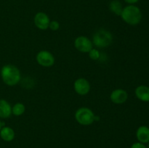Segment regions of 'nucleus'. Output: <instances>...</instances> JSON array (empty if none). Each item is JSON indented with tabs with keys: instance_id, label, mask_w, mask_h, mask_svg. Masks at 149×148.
Returning a JSON list of instances; mask_svg holds the SVG:
<instances>
[{
	"instance_id": "4468645a",
	"label": "nucleus",
	"mask_w": 149,
	"mask_h": 148,
	"mask_svg": "<svg viewBox=\"0 0 149 148\" xmlns=\"http://www.w3.org/2000/svg\"><path fill=\"white\" fill-rule=\"evenodd\" d=\"M109 10L111 12L115 14L116 15L120 16L121 13H122L123 7H122V4L119 0H112L110 3H109Z\"/></svg>"
},
{
	"instance_id": "20e7f679",
	"label": "nucleus",
	"mask_w": 149,
	"mask_h": 148,
	"mask_svg": "<svg viewBox=\"0 0 149 148\" xmlns=\"http://www.w3.org/2000/svg\"><path fill=\"white\" fill-rule=\"evenodd\" d=\"M95 116L91 109L85 107H80L75 113L76 120L82 126H89L94 123Z\"/></svg>"
},
{
	"instance_id": "9b49d317",
	"label": "nucleus",
	"mask_w": 149,
	"mask_h": 148,
	"mask_svg": "<svg viewBox=\"0 0 149 148\" xmlns=\"http://www.w3.org/2000/svg\"><path fill=\"white\" fill-rule=\"evenodd\" d=\"M12 115V107L5 100H0V118H8Z\"/></svg>"
},
{
	"instance_id": "aec40b11",
	"label": "nucleus",
	"mask_w": 149,
	"mask_h": 148,
	"mask_svg": "<svg viewBox=\"0 0 149 148\" xmlns=\"http://www.w3.org/2000/svg\"><path fill=\"white\" fill-rule=\"evenodd\" d=\"M4 123H3V122H1V120H0V130H1V128H2L3 126H4Z\"/></svg>"
},
{
	"instance_id": "f8f14e48",
	"label": "nucleus",
	"mask_w": 149,
	"mask_h": 148,
	"mask_svg": "<svg viewBox=\"0 0 149 148\" xmlns=\"http://www.w3.org/2000/svg\"><path fill=\"white\" fill-rule=\"evenodd\" d=\"M135 95L138 100L143 102H149V87L147 86H138L135 89Z\"/></svg>"
},
{
	"instance_id": "7ed1b4c3",
	"label": "nucleus",
	"mask_w": 149,
	"mask_h": 148,
	"mask_svg": "<svg viewBox=\"0 0 149 148\" xmlns=\"http://www.w3.org/2000/svg\"><path fill=\"white\" fill-rule=\"evenodd\" d=\"M113 41V36L109 30L100 28L94 33L93 44L98 48H106Z\"/></svg>"
},
{
	"instance_id": "423d86ee",
	"label": "nucleus",
	"mask_w": 149,
	"mask_h": 148,
	"mask_svg": "<svg viewBox=\"0 0 149 148\" xmlns=\"http://www.w3.org/2000/svg\"><path fill=\"white\" fill-rule=\"evenodd\" d=\"M93 44L92 41L89 38L84 36H78L74 40V46L76 49L83 53H89V52L93 48Z\"/></svg>"
},
{
	"instance_id": "412c9836",
	"label": "nucleus",
	"mask_w": 149,
	"mask_h": 148,
	"mask_svg": "<svg viewBox=\"0 0 149 148\" xmlns=\"http://www.w3.org/2000/svg\"><path fill=\"white\" fill-rule=\"evenodd\" d=\"M148 148H149V142H148Z\"/></svg>"
},
{
	"instance_id": "dca6fc26",
	"label": "nucleus",
	"mask_w": 149,
	"mask_h": 148,
	"mask_svg": "<svg viewBox=\"0 0 149 148\" xmlns=\"http://www.w3.org/2000/svg\"><path fill=\"white\" fill-rule=\"evenodd\" d=\"M100 54L101 53H100L97 49H93H93L89 52V57H90V59H92L93 60H97V59H100Z\"/></svg>"
},
{
	"instance_id": "f3484780",
	"label": "nucleus",
	"mask_w": 149,
	"mask_h": 148,
	"mask_svg": "<svg viewBox=\"0 0 149 148\" xmlns=\"http://www.w3.org/2000/svg\"><path fill=\"white\" fill-rule=\"evenodd\" d=\"M49 28L52 30H58L60 28V23L56 20H52L49 23Z\"/></svg>"
},
{
	"instance_id": "a211bd4d",
	"label": "nucleus",
	"mask_w": 149,
	"mask_h": 148,
	"mask_svg": "<svg viewBox=\"0 0 149 148\" xmlns=\"http://www.w3.org/2000/svg\"><path fill=\"white\" fill-rule=\"evenodd\" d=\"M130 148H147L146 146L144 144L141 143V142H135L132 145Z\"/></svg>"
},
{
	"instance_id": "ddd939ff",
	"label": "nucleus",
	"mask_w": 149,
	"mask_h": 148,
	"mask_svg": "<svg viewBox=\"0 0 149 148\" xmlns=\"http://www.w3.org/2000/svg\"><path fill=\"white\" fill-rule=\"evenodd\" d=\"M15 131L9 126H3L0 130V137L4 142H11L15 139Z\"/></svg>"
},
{
	"instance_id": "9d476101",
	"label": "nucleus",
	"mask_w": 149,
	"mask_h": 148,
	"mask_svg": "<svg viewBox=\"0 0 149 148\" xmlns=\"http://www.w3.org/2000/svg\"><path fill=\"white\" fill-rule=\"evenodd\" d=\"M136 137L138 142L143 144L149 142V128L146 126H141L137 129Z\"/></svg>"
},
{
	"instance_id": "f03ea898",
	"label": "nucleus",
	"mask_w": 149,
	"mask_h": 148,
	"mask_svg": "<svg viewBox=\"0 0 149 148\" xmlns=\"http://www.w3.org/2000/svg\"><path fill=\"white\" fill-rule=\"evenodd\" d=\"M120 16L125 23L131 26L139 24L142 20L141 10L134 4H129L124 7Z\"/></svg>"
},
{
	"instance_id": "1a4fd4ad",
	"label": "nucleus",
	"mask_w": 149,
	"mask_h": 148,
	"mask_svg": "<svg viewBox=\"0 0 149 148\" xmlns=\"http://www.w3.org/2000/svg\"><path fill=\"white\" fill-rule=\"evenodd\" d=\"M128 94L125 89H117L111 93L110 99L112 102L116 104H121L125 103L127 100Z\"/></svg>"
},
{
	"instance_id": "6e6552de",
	"label": "nucleus",
	"mask_w": 149,
	"mask_h": 148,
	"mask_svg": "<svg viewBox=\"0 0 149 148\" xmlns=\"http://www.w3.org/2000/svg\"><path fill=\"white\" fill-rule=\"evenodd\" d=\"M33 21H34L35 26L38 28L40 30H47L49 28L50 19L46 13L39 12L35 15Z\"/></svg>"
},
{
	"instance_id": "39448f33",
	"label": "nucleus",
	"mask_w": 149,
	"mask_h": 148,
	"mask_svg": "<svg viewBox=\"0 0 149 148\" xmlns=\"http://www.w3.org/2000/svg\"><path fill=\"white\" fill-rule=\"evenodd\" d=\"M36 61L38 64L43 67H51L55 63V57L49 51L41 50L36 55Z\"/></svg>"
},
{
	"instance_id": "0eeeda50",
	"label": "nucleus",
	"mask_w": 149,
	"mask_h": 148,
	"mask_svg": "<svg viewBox=\"0 0 149 148\" xmlns=\"http://www.w3.org/2000/svg\"><path fill=\"white\" fill-rule=\"evenodd\" d=\"M90 84L86 78H79L74 81V89L79 95H86L90 91Z\"/></svg>"
},
{
	"instance_id": "f257e3e1",
	"label": "nucleus",
	"mask_w": 149,
	"mask_h": 148,
	"mask_svg": "<svg viewBox=\"0 0 149 148\" xmlns=\"http://www.w3.org/2000/svg\"><path fill=\"white\" fill-rule=\"evenodd\" d=\"M1 77L3 82L7 86H14L21 79L20 70L13 65H5L1 68Z\"/></svg>"
},
{
	"instance_id": "2eb2a0df",
	"label": "nucleus",
	"mask_w": 149,
	"mask_h": 148,
	"mask_svg": "<svg viewBox=\"0 0 149 148\" xmlns=\"http://www.w3.org/2000/svg\"><path fill=\"white\" fill-rule=\"evenodd\" d=\"M26 111V107L21 102H17L12 107V114L15 116H20Z\"/></svg>"
},
{
	"instance_id": "6ab92c4d",
	"label": "nucleus",
	"mask_w": 149,
	"mask_h": 148,
	"mask_svg": "<svg viewBox=\"0 0 149 148\" xmlns=\"http://www.w3.org/2000/svg\"><path fill=\"white\" fill-rule=\"evenodd\" d=\"M139 0H125V1L126 3L129 4H136Z\"/></svg>"
}]
</instances>
